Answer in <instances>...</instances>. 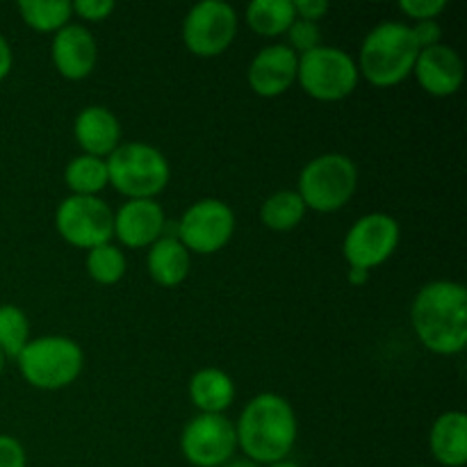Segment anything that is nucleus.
<instances>
[{
  "instance_id": "obj_36",
  "label": "nucleus",
  "mask_w": 467,
  "mask_h": 467,
  "mask_svg": "<svg viewBox=\"0 0 467 467\" xmlns=\"http://www.w3.org/2000/svg\"><path fill=\"white\" fill-rule=\"evenodd\" d=\"M267 467H299L296 463H292V461H278V463H272Z\"/></svg>"
},
{
  "instance_id": "obj_38",
  "label": "nucleus",
  "mask_w": 467,
  "mask_h": 467,
  "mask_svg": "<svg viewBox=\"0 0 467 467\" xmlns=\"http://www.w3.org/2000/svg\"><path fill=\"white\" fill-rule=\"evenodd\" d=\"M415 467H424V465H415Z\"/></svg>"
},
{
  "instance_id": "obj_7",
  "label": "nucleus",
  "mask_w": 467,
  "mask_h": 467,
  "mask_svg": "<svg viewBox=\"0 0 467 467\" xmlns=\"http://www.w3.org/2000/svg\"><path fill=\"white\" fill-rule=\"evenodd\" d=\"M358 78L356 59L336 46H317L299 55L296 80L306 94L324 103L347 99L358 87Z\"/></svg>"
},
{
  "instance_id": "obj_25",
  "label": "nucleus",
  "mask_w": 467,
  "mask_h": 467,
  "mask_svg": "<svg viewBox=\"0 0 467 467\" xmlns=\"http://www.w3.org/2000/svg\"><path fill=\"white\" fill-rule=\"evenodd\" d=\"M30 342V319L18 306H0V351L9 358H18Z\"/></svg>"
},
{
  "instance_id": "obj_29",
  "label": "nucleus",
  "mask_w": 467,
  "mask_h": 467,
  "mask_svg": "<svg viewBox=\"0 0 467 467\" xmlns=\"http://www.w3.org/2000/svg\"><path fill=\"white\" fill-rule=\"evenodd\" d=\"M71 9L85 21L99 23L105 21L117 9V5L112 0H76V3H71Z\"/></svg>"
},
{
  "instance_id": "obj_9",
  "label": "nucleus",
  "mask_w": 467,
  "mask_h": 467,
  "mask_svg": "<svg viewBox=\"0 0 467 467\" xmlns=\"http://www.w3.org/2000/svg\"><path fill=\"white\" fill-rule=\"evenodd\" d=\"M235 233V213L219 199H201L182 213L176 237L190 254L210 255L222 251Z\"/></svg>"
},
{
  "instance_id": "obj_10",
  "label": "nucleus",
  "mask_w": 467,
  "mask_h": 467,
  "mask_svg": "<svg viewBox=\"0 0 467 467\" xmlns=\"http://www.w3.org/2000/svg\"><path fill=\"white\" fill-rule=\"evenodd\" d=\"M237 35V12L223 0H203L187 12L182 41L196 57H217Z\"/></svg>"
},
{
  "instance_id": "obj_2",
  "label": "nucleus",
  "mask_w": 467,
  "mask_h": 467,
  "mask_svg": "<svg viewBox=\"0 0 467 467\" xmlns=\"http://www.w3.org/2000/svg\"><path fill=\"white\" fill-rule=\"evenodd\" d=\"M296 415L290 401L274 392L254 397L235 424L237 447L255 465L287 461L296 442Z\"/></svg>"
},
{
  "instance_id": "obj_20",
  "label": "nucleus",
  "mask_w": 467,
  "mask_h": 467,
  "mask_svg": "<svg viewBox=\"0 0 467 467\" xmlns=\"http://www.w3.org/2000/svg\"><path fill=\"white\" fill-rule=\"evenodd\" d=\"M190 400L201 413L223 415L235 400V383L223 369L203 368L190 379Z\"/></svg>"
},
{
  "instance_id": "obj_6",
  "label": "nucleus",
  "mask_w": 467,
  "mask_h": 467,
  "mask_svg": "<svg viewBox=\"0 0 467 467\" xmlns=\"http://www.w3.org/2000/svg\"><path fill=\"white\" fill-rule=\"evenodd\" d=\"M358 187V169L354 160L342 153H324L310 160L299 173L296 194L306 210L336 213L345 208Z\"/></svg>"
},
{
  "instance_id": "obj_8",
  "label": "nucleus",
  "mask_w": 467,
  "mask_h": 467,
  "mask_svg": "<svg viewBox=\"0 0 467 467\" xmlns=\"http://www.w3.org/2000/svg\"><path fill=\"white\" fill-rule=\"evenodd\" d=\"M55 228L76 249H96L114 237V213L99 196L71 194L57 205Z\"/></svg>"
},
{
  "instance_id": "obj_4",
  "label": "nucleus",
  "mask_w": 467,
  "mask_h": 467,
  "mask_svg": "<svg viewBox=\"0 0 467 467\" xmlns=\"http://www.w3.org/2000/svg\"><path fill=\"white\" fill-rule=\"evenodd\" d=\"M105 164L109 185L128 199H155L171 178L167 158L144 141L119 144Z\"/></svg>"
},
{
  "instance_id": "obj_35",
  "label": "nucleus",
  "mask_w": 467,
  "mask_h": 467,
  "mask_svg": "<svg viewBox=\"0 0 467 467\" xmlns=\"http://www.w3.org/2000/svg\"><path fill=\"white\" fill-rule=\"evenodd\" d=\"M222 467H260V465H255L254 461L249 459H240V461H228V463H223Z\"/></svg>"
},
{
  "instance_id": "obj_24",
  "label": "nucleus",
  "mask_w": 467,
  "mask_h": 467,
  "mask_svg": "<svg viewBox=\"0 0 467 467\" xmlns=\"http://www.w3.org/2000/svg\"><path fill=\"white\" fill-rule=\"evenodd\" d=\"M18 12L26 26L36 32H57L68 26L73 9L67 0H23L18 3Z\"/></svg>"
},
{
  "instance_id": "obj_12",
  "label": "nucleus",
  "mask_w": 467,
  "mask_h": 467,
  "mask_svg": "<svg viewBox=\"0 0 467 467\" xmlns=\"http://www.w3.org/2000/svg\"><path fill=\"white\" fill-rule=\"evenodd\" d=\"M181 450L187 463L196 467H222L233 461L237 450L235 424L226 415H196L182 429Z\"/></svg>"
},
{
  "instance_id": "obj_5",
  "label": "nucleus",
  "mask_w": 467,
  "mask_h": 467,
  "mask_svg": "<svg viewBox=\"0 0 467 467\" xmlns=\"http://www.w3.org/2000/svg\"><path fill=\"white\" fill-rule=\"evenodd\" d=\"M23 379L39 390H59L80 377L85 354L76 340L64 336H44L30 340L16 358Z\"/></svg>"
},
{
  "instance_id": "obj_23",
  "label": "nucleus",
  "mask_w": 467,
  "mask_h": 467,
  "mask_svg": "<svg viewBox=\"0 0 467 467\" xmlns=\"http://www.w3.org/2000/svg\"><path fill=\"white\" fill-rule=\"evenodd\" d=\"M306 217V205L301 201V196L292 190L276 192V194L269 196L267 201L260 208V222L267 228L278 233L292 231V228L299 226Z\"/></svg>"
},
{
  "instance_id": "obj_15",
  "label": "nucleus",
  "mask_w": 467,
  "mask_h": 467,
  "mask_svg": "<svg viewBox=\"0 0 467 467\" xmlns=\"http://www.w3.org/2000/svg\"><path fill=\"white\" fill-rule=\"evenodd\" d=\"M164 223L167 217L158 201L128 199L114 214V235L128 249H141L162 237Z\"/></svg>"
},
{
  "instance_id": "obj_32",
  "label": "nucleus",
  "mask_w": 467,
  "mask_h": 467,
  "mask_svg": "<svg viewBox=\"0 0 467 467\" xmlns=\"http://www.w3.org/2000/svg\"><path fill=\"white\" fill-rule=\"evenodd\" d=\"M328 9H331V5L327 0H295L296 18H304V21L317 23L319 18L327 16Z\"/></svg>"
},
{
  "instance_id": "obj_34",
  "label": "nucleus",
  "mask_w": 467,
  "mask_h": 467,
  "mask_svg": "<svg viewBox=\"0 0 467 467\" xmlns=\"http://www.w3.org/2000/svg\"><path fill=\"white\" fill-rule=\"evenodd\" d=\"M368 278H369V272H365V269H358V267H349L351 285H363Z\"/></svg>"
},
{
  "instance_id": "obj_13",
  "label": "nucleus",
  "mask_w": 467,
  "mask_h": 467,
  "mask_svg": "<svg viewBox=\"0 0 467 467\" xmlns=\"http://www.w3.org/2000/svg\"><path fill=\"white\" fill-rule=\"evenodd\" d=\"M296 67H299V55L290 46L272 44L258 50L255 57L251 59L246 80L258 96L276 99L295 85Z\"/></svg>"
},
{
  "instance_id": "obj_31",
  "label": "nucleus",
  "mask_w": 467,
  "mask_h": 467,
  "mask_svg": "<svg viewBox=\"0 0 467 467\" xmlns=\"http://www.w3.org/2000/svg\"><path fill=\"white\" fill-rule=\"evenodd\" d=\"M410 30H413L415 44L420 46V50L441 44L442 39V27L438 21H418L415 26H410Z\"/></svg>"
},
{
  "instance_id": "obj_3",
  "label": "nucleus",
  "mask_w": 467,
  "mask_h": 467,
  "mask_svg": "<svg viewBox=\"0 0 467 467\" xmlns=\"http://www.w3.org/2000/svg\"><path fill=\"white\" fill-rule=\"evenodd\" d=\"M420 46L410 26L400 21L379 23L368 32L358 55V73L374 87H395L413 73Z\"/></svg>"
},
{
  "instance_id": "obj_37",
  "label": "nucleus",
  "mask_w": 467,
  "mask_h": 467,
  "mask_svg": "<svg viewBox=\"0 0 467 467\" xmlns=\"http://www.w3.org/2000/svg\"><path fill=\"white\" fill-rule=\"evenodd\" d=\"M3 368H5V356L3 351H0V374H3Z\"/></svg>"
},
{
  "instance_id": "obj_11",
  "label": "nucleus",
  "mask_w": 467,
  "mask_h": 467,
  "mask_svg": "<svg viewBox=\"0 0 467 467\" xmlns=\"http://www.w3.org/2000/svg\"><path fill=\"white\" fill-rule=\"evenodd\" d=\"M400 223L392 214L369 213L347 231L345 242H342V254H345L349 267L369 272V269L390 260V255L397 251V244H400Z\"/></svg>"
},
{
  "instance_id": "obj_33",
  "label": "nucleus",
  "mask_w": 467,
  "mask_h": 467,
  "mask_svg": "<svg viewBox=\"0 0 467 467\" xmlns=\"http://www.w3.org/2000/svg\"><path fill=\"white\" fill-rule=\"evenodd\" d=\"M12 64H14V55H12V46L7 44L3 35H0V80L12 73Z\"/></svg>"
},
{
  "instance_id": "obj_27",
  "label": "nucleus",
  "mask_w": 467,
  "mask_h": 467,
  "mask_svg": "<svg viewBox=\"0 0 467 467\" xmlns=\"http://www.w3.org/2000/svg\"><path fill=\"white\" fill-rule=\"evenodd\" d=\"M290 35V48L295 50L296 55H304L308 50L317 48L319 39H322V32H319V26L313 21H304V18H296L295 23L287 30Z\"/></svg>"
},
{
  "instance_id": "obj_16",
  "label": "nucleus",
  "mask_w": 467,
  "mask_h": 467,
  "mask_svg": "<svg viewBox=\"0 0 467 467\" xmlns=\"http://www.w3.org/2000/svg\"><path fill=\"white\" fill-rule=\"evenodd\" d=\"M50 55H53V64L59 76L67 80H85L96 67L99 46L85 26L68 23L62 30L55 32Z\"/></svg>"
},
{
  "instance_id": "obj_1",
  "label": "nucleus",
  "mask_w": 467,
  "mask_h": 467,
  "mask_svg": "<svg viewBox=\"0 0 467 467\" xmlns=\"http://www.w3.org/2000/svg\"><path fill=\"white\" fill-rule=\"evenodd\" d=\"M415 336L433 354L456 356L467 345V290L463 283L431 281L410 308Z\"/></svg>"
},
{
  "instance_id": "obj_30",
  "label": "nucleus",
  "mask_w": 467,
  "mask_h": 467,
  "mask_svg": "<svg viewBox=\"0 0 467 467\" xmlns=\"http://www.w3.org/2000/svg\"><path fill=\"white\" fill-rule=\"evenodd\" d=\"M0 467H26V450L12 436H0Z\"/></svg>"
},
{
  "instance_id": "obj_17",
  "label": "nucleus",
  "mask_w": 467,
  "mask_h": 467,
  "mask_svg": "<svg viewBox=\"0 0 467 467\" xmlns=\"http://www.w3.org/2000/svg\"><path fill=\"white\" fill-rule=\"evenodd\" d=\"M73 132L87 155L94 158H108L121 144V123L112 109L103 105H89L80 109L73 123Z\"/></svg>"
},
{
  "instance_id": "obj_22",
  "label": "nucleus",
  "mask_w": 467,
  "mask_h": 467,
  "mask_svg": "<svg viewBox=\"0 0 467 467\" xmlns=\"http://www.w3.org/2000/svg\"><path fill=\"white\" fill-rule=\"evenodd\" d=\"M64 181H67V187L76 196H96L109 185L108 164H105L103 158L82 153L67 164Z\"/></svg>"
},
{
  "instance_id": "obj_26",
  "label": "nucleus",
  "mask_w": 467,
  "mask_h": 467,
  "mask_svg": "<svg viewBox=\"0 0 467 467\" xmlns=\"http://www.w3.org/2000/svg\"><path fill=\"white\" fill-rule=\"evenodd\" d=\"M87 272L100 285H114L126 274V255L114 244L96 246L87 254Z\"/></svg>"
},
{
  "instance_id": "obj_18",
  "label": "nucleus",
  "mask_w": 467,
  "mask_h": 467,
  "mask_svg": "<svg viewBox=\"0 0 467 467\" xmlns=\"http://www.w3.org/2000/svg\"><path fill=\"white\" fill-rule=\"evenodd\" d=\"M429 447L441 465L463 467L467 463V415L463 410H447L433 422Z\"/></svg>"
},
{
  "instance_id": "obj_28",
  "label": "nucleus",
  "mask_w": 467,
  "mask_h": 467,
  "mask_svg": "<svg viewBox=\"0 0 467 467\" xmlns=\"http://www.w3.org/2000/svg\"><path fill=\"white\" fill-rule=\"evenodd\" d=\"M400 9L409 18L418 21H436L447 9V0H401Z\"/></svg>"
},
{
  "instance_id": "obj_14",
  "label": "nucleus",
  "mask_w": 467,
  "mask_h": 467,
  "mask_svg": "<svg viewBox=\"0 0 467 467\" xmlns=\"http://www.w3.org/2000/svg\"><path fill=\"white\" fill-rule=\"evenodd\" d=\"M413 73L418 78L420 87L429 96H436V99L454 96L465 80L463 59L451 46L445 44H436L420 50Z\"/></svg>"
},
{
  "instance_id": "obj_21",
  "label": "nucleus",
  "mask_w": 467,
  "mask_h": 467,
  "mask_svg": "<svg viewBox=\"0 0 467 467\" xmlns=\"http://www.w3.org/2000/svg\"><path fill=\"white\" fill-rule=\"evenodd\" d=\"M296 21L292 0H254L246 7V23L260 36H278Z\"/></svg>"
},
{
  "instance_id": "obj_19",
  "label": "nucleus",
  "mask_w": 467,
  "mask_h": 467,
  "mask_svg": "<svg viewBox=\"0 0 467 467\" xmlns=\"http://www.w3.org/2000/svg\"><path fill=\"white\" fill-rule=\"evenodd\" d=\"M149 274L158 285L176 287L187 278L192 267V254L178 237H160L149 251Z\"/></svg>"
}]
</instances>
